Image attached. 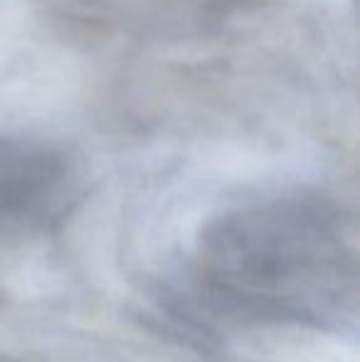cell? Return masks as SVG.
<instances>
[{"instance_id":"1","label":"cell","mask_w":360,"mask_h":362,"mask_svg":"<svg viewBox=\"0 0 360 362\" xmlns=\"http://www.w3.org/2000/svg\"><path fill=\"white\" fill-rule=\"evenodd\" d=\"M197 284L255 320L346 335L358 328L353 217L316 192H279L217 212L192 249Z\"/></svg>"},{"instance_id":"2","label":"cell","mask_w":360,"mask_h":362,"mask_svg":"<svg viewBox=\"0 0 360 362\" xmlns=\"http://www.w3.org/2000/svg\"><path fill=\"white\" fill-rule=\"evenodd\" d=\"M87 173L74 151L50 139L0 134V244L57 232L77 212Z\"/></svg>"},{"instance_id":"3","label":"cell","mask_w":360,"mask_h":362,"mask_svg":"<svg viewBox=\"0 0 360 362\" xmlns=\"http://www.w3.org/2000/svg\"><path fill=\"white\" fill-rule=\"evenodd\" d=\"M0 362H20V360H10V358H0Z\"/></svg>"},{"instance_id":"4","label":"cell","mask_w":360,"mask_h":362,"mask_svg":"<svg viewBox=\"0 0 360 362\" xmlns=\"http://www.w3.org/2000/svg\"><path fill=\"white\" fill-rule=\"evenodd\" d=\"M0 303H3V296H0Z\"/></svg>"}]
</instances>
